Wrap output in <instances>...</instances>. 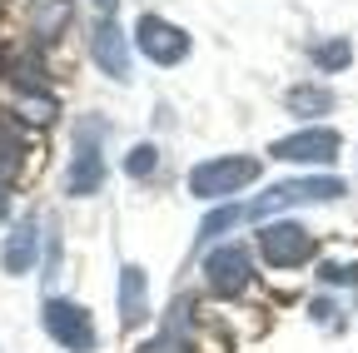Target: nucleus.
<instances>
[{
	"label": "nucleus",
	"mask_w": 358,
	"mask_h": 353,
	"mask_svg": "<svg viewBox=\"0 0 358 353\" xmlns=\"http://www.w3.org/2000/svg\"><path fill=\"white\" fill-rule=\"evenodd\" d=\"M259 169H264V164H259L254 154L209 159V164L189 169V194H194V199H229V194H239L244 185L259 180Z\"/></svg>",
	"instance_id": "f03ea898"
},
{
	"label": "nucleus",
	"mask_w": 358,
	"mask_h": 353,
	"mask_svg": "<svg viewBox=\"0 0 358 353\" xmlns=\"http://www.w3.org/2000/svg\"><path fill=\"white\" fill-rule=\"evenodd\" d=\"M145 269L140 264H124L120 269V319L134 329V324H145Z\"/></svg>",
	"instance_id": "f8f14e48"
},
{
	"label": "nucleus",
	"mask_w": 358,
	"mask_h": 353,
	"mask_svg": "<svg viewBox=\"0 0 358 353\" xmlns=\"http://www.w3.org/2000/svg\"><path fill=\"white\" fill-rule=\"evenodd\" d=\"M6 214H10V189L0 185V219H6Z\"/></svg>",
	"instance_id": "6ab92c4d"
},
{
	"label": "nucleus",
	"mask_w": 358,
	"mask_h": 353,
	"mask_svg": "<svg viewBox=\"0 0 358 353\" xmlns=\"http://www.w3.org/2000/svg\"><path fill=\"white\" fill-rule=\"evenodd\" d=\"M348 40H324V45H313V65L319 70H343L348 65Z\"/></svg>",
	"instance_id": "dca6fc26"
},
{
	"label": "nucleus",
	"mask_w": 358,
	"mask_h": 353,
	"mask_svg": "<svg viewBox=\"0 0 358 353\" xmlns=\"http://www.w3.org/2000/svg\"><path fill=\"white\" fill-rule=\"evenodd\" d=\"M95 6H100L105 15H115V0H95Z\"/></svg>",
	"instance_id": "aec40b11"
},
{
	"label": "nucleus",
	"mask_w": 358,
	"mask_h": 353,
	"mask_svg": "<svg viewBox=\"0 0 358 353\" xmlns=\"http://www.w3.org/2000/svg\"><path fill=\"white\" fill-rule=\"evenodd\" d=\"M35 254H40V229H35V219H20L15 234L6 239V254H0V264H6V274H30Z\"/></svg>",
	"instance_id": "9d476101"
},
{
	"label": "nucleus",
	"mask_w": 358,
	"mask_h": 353,
	"mask_svg": "<svg viewBox=\"0 0 358 353\" xmlns=\"http://www.w3.org/2000/svg\"><path fill=\"white\" fill-rule=\"evenodd\" d=\"M343 194V180H289V185H274L268 194L249 199V204H224L214 209L204 224H199V244L219 239V234H229L239 224H249V219H264V214H279V209H294V204H324V199H338Z\"/></svg>",
	"instance_id": "f257e3e1"
},
{
	"label": "nucleus",
	"mask_w": 358,
	"mask_h": 353,
	"mask_svg": "<svg viewBox=\"0 0 358 353\" xmlns=\"http://www.w3.org/2000/svg\"><path fill=\"white\" fill-rule=\"evenodd\" d=\"M70 0H30V35L40 40V45H50V40H60V30L70 25Z\"/></svg>",
	"instance_id": "9b49d317"
},
{
	"label": "nucleus",
	"mask_w": 358,
	"mask_h": 353,
	"mask_svg": "<svg viewBox=\"0 0 358 353\" xmlns=\"http://www.w3.org/2000/svg\"><path fill=\"white\" fill-rule=\"evenodd\" d=\"M90 50H95V65L115 80H129V50H124V35L115 25V15L95 20V35H90Z\"/></svg>",
	"instance_id": "1a4fd4ad"
},
{
	"label": "nucleus",
	"mask_w": 358,
	"mask_h": 353,
	"mask_svg": "<svg viewBox=\"0 0 358 353\" xmlns=\"http://www.w3.org/2000/svg\"><path fill=\"white\" fill-rule=\"evenodd\" d=\"M134 45H140L155 65H179L189 55V35L179 25H169V20H159V15H140V25H134Z\"/></svg>",
	"instance_id": "0eeeda50"
},
{
	"label": "nucleus",
	"mask_w": 358,
	"mask_h": 353,
	"mask_svg": "<svg viewBox=\"0 0 358 353\" xmlns=\"http://www.w3.org/2000/svg\"><path fill=\"white\" fill-rule=\"evenodd\" d=\"M324 284H358V264H324Z\"/></svg>",
	"instance_id": "a211bd4d"
},
{
	"label": "nucleus",
	"mask_w": 358,
	"mask_h": 353,
	"mask_svg": "<svg viewBox=\"0 0 358 353\" xmlns=\"http://www.w3.org/2000/svg\"><path fill=\"white\" fill-rule=\"evenodd\" d=\"M338 129H299L289 140L268 145V159H289V164H334L338 159Z\"/></svg>",
	"instance_id": "423d86ee"
},
{
	"label": "nucleus",
	"mask_w": 358,
	"mask_h": 353,
	"mask_svg": "<svg viewBox=\"0 0 358 353\" xmlns=\"http://www.w3.org/2000/svg\"><path fill=\"white\" fill-rule=\"evenodd\" d=\"M140 353H194V348H189L185 338H179L174 329H164V333H159V338H150V343H145Z\"/></svg>",
	"instance_id": "f3484780"
},
{
	"label": "nucleus",
	"mask_w": 358,
	"mask_h": 353,
	"mask_svg": "<svg viewBox=\"0 0 358 353\" xmlns=\"http://www.w3.org/2000/svg\"><path fill=\"white\" fill-rule=\"evenodd\" d=\"M159 169V150L155 145H134L129 150V159H124V174L129 180H145V174H155Z\"/></svg>",
	"instance_id": "2eb2a0df"
},
{
	"label": "nucleus",
	"mask_w": 358,
	"mask_h": 353,
	"mask_svg": "<svg viewBox=\"0 0 358 353\" xmlns=\"http://www.w3.org/2000/svg\"><path fill=\"white\" fill-rule=\"evenodd\" d=\"M45 333H50L60 348H70V353H95V324H90V314L80 303H70V298H45Z\"/></svg>",
	"instance_id": "20e7f679"
},
{
	"label": "nucleus",
	"mask_w": 358,
	"mask_h": 353,
	"mask_svg": "<svg viewBox=\"0 0 358 353\" xmlns=\"http://www.w3.org/2000/svg\"><path fill=\"white\" fill-rule=\"evenodd\" d=\"M25 164V135H20V124L0 110V174H20Z\"/></svg>",
	"instance_id": "ddd939ff"
},
{
	"label": "nucleus",
	"mask_w": 358,
	"mask_h": 353,
	"mask_svg": "<svg viewBox=\"0 0 358 353\" xmlns=\"http://www.w3.org/2000/svg\"><path fill=\"white\" fill-rule=\"evenodd\" d=\"M289 110L294 115H329L334 95L324 90V85H299V90H289Z\"/></svg>",
	"instance_id": "4468645a"
},
{
	"label": "nucleus",
	"mask_w": 358,
	"mask_h": 353,
	"mask_svg": "<svg viewBox=\"0 0 358 353\" xmlns=\"http://www.w3.org/2000/svg\"><path fill=\"white\" fill-rule=\"evenodd\" d=\"M100 140H105V120H80V124H75V159H70V174H65V189H70L75 199L95 194V189L105 185Z\"/></svg>",
	"instance_id": "7ed1b4c3"
},
{
	"label": "nucleus",
	"mask_w": 358,
	"mask_h": 353,
	"mask_svg": "<svg viewBox=\"0 0 358 353\" xmlns=\"http://www.w3.org/2000/svg\"><path fill=\"white\" fill-rule=\"evenodd\" d=\"M249 254L239 249V244H224V249H214L209 259H204V284H209V294H219V298H234V294H244L249 289Z\"/></svg>",
	"instance_id": "6e6552de"
},
{
	"label": "nucleus",
	"mask_w": 358,
	"mask_h": 353,
	"mask_svg": "<svg viewBox=\"0 0 358 353\" xmlns=\"http://www.w3.org/2000/svg\"><path fill=\"white\" fill-rule=\"evenodd\" d=\"M259 254H264L268 269H299V264L313 259V234L303 224H264Z\"/></svg>",
	"instance_id": "39448f33"
}]
</instances>
